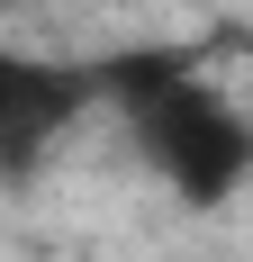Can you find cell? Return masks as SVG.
Returning <instances> with one entry per match:
<instances>
[{"instance_id": "cell-1", "label": "cell", "mask_w": 253, "mask_h": 262, "mask_svg": "<svg viewBox=\"0 0 253 262\" xmlns=\"http://www.w3.org/2000/svg\"><path fill=\"white\" fill-rule=\"evenodd\" d=\"M100 100L126 118V145L181 208H226L253 181V118L199 73V46H136L91 63Z\"/></svg>"}, {"instance_id": "cell-2", "label": "cell", "mask_w": 253, "mask_h": 262, "mask_svg": "<svg viewBox=\"0 0 253 262\" xmlns=\"http://www.w3.org/2000/svg\"><path fill=\"white\" fill-rule=\"evenodd\" d=\"M91 100H100V73L91 63L0 46V181H36L46 154L81 127Z\"/></svg>"}]
</instances>
